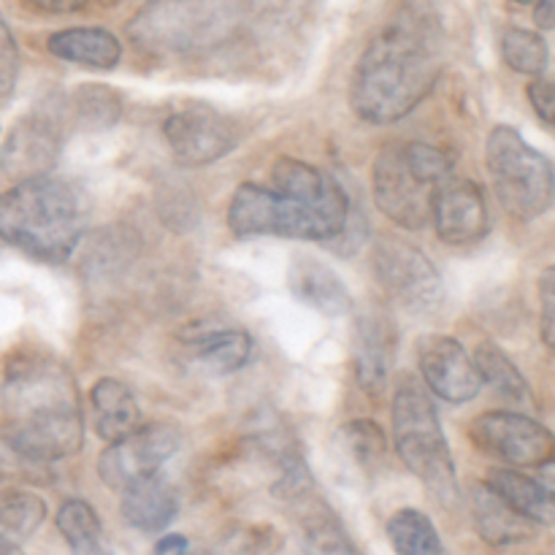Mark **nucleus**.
Instances as JSON below:
<instances>
[{
    "mask_svg": "<svg viewBox=\"0 0 555 555\" xmlns=\"http://www.w3.org/2000/svg\"><path fill=\"white\" fill-rule=\"evenodd\" d=\"M122 493L119 513L130 529L141 534H160L179 515V496L160 475L133 482Z\"/></svg>",
    "mask_w": 555,
    "mask_h": 555,
    "instance_id": "16",
    "label": "nucleus"
},
{
    "mask_svg": "<svg viewBox=\"0 0 555 555\" xmlns=\"http://www.w3.org/2000/svg\"><path fill=\"white\" fill-rule=\"evenodd\" d=\"M423 383L450 404H466L482 388L480 372L469 352L453 336H426L417 350Z\"/></svg>",
    "mask_w": 555,
    "mask_h": 555,
    "instance_id": "14",
    "label": "nucleus"
},
{
    "mask_svg": "<svg viewBox=\"0 0 555 555\" xmlns=\"http://www.w3.org/2000/svg\"><path fill=\"white\" fill-rule=\"evenodd\" d=\"M442 65V41L434 20L423 11H406L358 60L350 85L352 108L366 122H399L426 101Z\"/></svg>",
    "mask_w": 555,
    "mask_h": 555,
    "instance_id": "3",
    "label": "nucleus"
},
{
    "mask_svg": "<svg viewBox=\"0 0 555 555\" xmlns=\"http://www.w3.org/2000/svg\"><path fill=\"white\" fill-rule=\"evenodd\" d=\"M534 16H537V22H540L542 30H551V27L555 25V20H553V0H540V3L534 5Z\"/></svg>",
    "mask_w": 555,
    "mask_h": 555,
    "instance_id": "37",
    "label": "nucleus"
},
{
    "mask_svg": "<svg viewBox=\"0 0 555 555\" xmlns=\"http://www.w3.org/2000/svg\"><path fill=\"white\" fill-rule=\"evenodd\" d=\"M361 555H363V553H361Z\"/></svg>",
    "mask_w": 555,
    "mask_h": 555,
    "instance_id": "44",
    "label": "nucleus"
},
{
    "mask_svg": "<svg viewBox=\"0 0 555 555\" xmlns=\"http://www.w3.org/2000/svg\"><path fill=\"white\" fill-rule=\"evenodd\" d=\"M57 531L68 542L70 555H114L101 518L81 499H68L57 509Z\"/></svg>",
    "mask_w": 555,
    "mask_h": 555,
    "instance_id": "24",
    "label": "nucleus"
},
{
    "mask_svg": "<svg viewBox=\"0 0 555 555\" xmlns=\"http://www.w3.org/2000/svg\"><path fill=\"white\" fill-rule=\"evenodd\" d=\"M502 57L518 74L542 76L551 65V47L540 33L526 30V27H509L502 36Z\"/></svg>",
    "mask_w": 555,
    "mask_h": 555,
    "instance_id": "27",
    "label": "nucleus"
},
{
    "mask_svg": "<svg viewBox=\"0 0 555 555\" xmlns=\"http://www.w3.org/2000/svg\"><path fill=\"white\" fill-rule=\"evenodd\" d=\"M540 301H542V341L553 347L555 339V269L542 271L540 280Z\"/></svg>",
    "mask_w": 555,
    "mask_h": 555,
    "instance_id": "32",
    "label": "nucleus"
},
{
    "mask_svg": "<svg viewBox=\"0 0 555 555\" xmlns=\"http://www.w3.org/2000/svg\"><path fill=\"white\" fill-rule=\"evenodd\" d=\"M182 434L173 426H139L128 437L108 442V450L98 461V475L112 491H125L133 482L160 475L166 461L177 455Z\"/></svg>",
    "mask_w": 555,
    "mask_h": 555,
    "instance_id": "10",
    "label": "nucleus"
},
{
    "mask_svg": "<svg viewBox=\"0 0 555 555\" xmlns=\"http://www.w3.org/2000/svg\"><path fill=\"white\" fill-rule=\"evenodd\" d=\"M47 49L65 63L92 70H112L122 57V47L106 27H65L49 36Z\"/></svg>",
    "mask_w": 555,
    "mask_h": 555,
    "instance_id": "17",
    "label": "nucleus"
},
{
    "mask_svg": "<svg viewBox=\"0 0 555 555\" xmlns=\"http://www.w3.org/2000/svg\"><path fill=\"white\" fill-rule=\"evenodd\" d=\"M401 150H404L406 166L412 168V173H415L421 182L437 188L444 179L453 177V157L444 150H439V146L412 141V144H401Z\"/></svg>",
    "mask_w": 555,
    "mask_h": 555,
    "instance_id": "28",
    "label": "nucleus"
},
{
    "mask_svg": "<svg viewBox=\"0 0 555 555\" xmlns=\"http://www.w3.org/2000/svg\"><path fill=\"white\" fill-rule=\"evenodd\" d=\"M396 555H450L437 526L421 509H399L385 524Z\"/></svg>",
    "mask_w": 555,
    "mask_h": 555,
    "instance_id": "25",
    "label": "nucleus"
},
{
    "mask_svg": "<svg viewBox=\"0 0 555 555\" xmlns=\"http://www.w3.org/2000/svg\"><path fill=\"white\" fill-rule=\"evenodd\" d=\"M469 437L482 453L504 461L509 466H551L555 455V439L551 428L542 426L540 421L520 412H486L475 417L469 426Z\"/></svg>",
    "mask_w": 555,
    "mask_h": 555,
    "instance_id": "9",
    "label": "nucleus"
},
{
    "mask_svg": "<svg viewBox=\"0 0 555 555\" xmlns=\"http://www.w3.org/2000/svg\"><path fill=\"white\" fill-rule=\"evenodd\" d=\"M390 356H393V334L379 318H363L356 325V374L366 393H383L388 383Z\"/></svg>",
    "mask_w": 555,
    "mask_h": 555,
    "instance_id": "20",
    "label": "nucleus"
},
{
    "mask_svg": "<svg viewBox=\"0 0 555 555\" xmlns=\"http://www.w3.org/2000/svg\"><path fill=\"white\" fill-rule=\"evenodd\" d=\"M393 442L406 469L434 493L439 504L453 507L459 502V475L453 453L423 385L404 379L393 396Z\"/></svg>",
    "mask_w": 555,
    "mask_h": 555,
    "instance_id": "5",
    "label": "nucleus"
},
{
    "mask_svg": "<svg viewBox=\"0 0 555 555\" xmlns=\"http://www.w3.org/2000/svg\"><path fill=\"white\" fill-rule=\"evenodd\" d=\"M372 269L383 291L406 312L431 314L442 307V276L415 244L399 236L377 238L372 249Z\"/></svg>",
    "mask_w": 555,
    "mask_h": 555,
    "instance_id": "8",
    "label": "nucleus"
},
{
    "mask_svg": "<svg viewBox=\"0 0 555 555\" xmlns=\"http://www.w3.org/2000/svg\"><path fill=\"white\" fill-rule=\"evenodd\" d=\"M101 3H103V5H117L119 0H101Z\"/></svg>",
    "mask_w": 555,
    "mask_h": 555,
    "instance_id": "42",
    "label": "nucleus"
},
{
    "mask_svg": "<svg viewBox=\"0 0 555 555\" xmlns=\"http://www.w3.org/2000/svg\"><path fill=\"white\" fill-rule=\"evenodd\" d=\"M5 442L33 466L79 453L85 444L79 385L49 352L22 350L5 366Z\"/></svg>",
    "mask_w": 555,
    "mask_h": 555,
    "instance_id": "2",
    "label": "nucleus"
},
{
    "mask_svg": "<svg viewBox=\"0 0 555 555\" xmlns=\"http://www.w3.org/2000/svg\"><path fill=\"white\" fill-rule=\"evenodd\" d=\"M486 166L493 193L515 220H537L553 206V163L509 125L491 130Z\"/></svg>",
    "mask_w": 555,
    "mask_h": 555,
    "instance_id": "6",
    "label": "nucleus"
},
{
    "mask_svg": "<svg viewBox=\"0 0 555 555\" xmlns=\"http://www.w3.org/2000/svg\"><path fill=\"white\" fill-rule=\"evenodd\" d=\"M36 9L49 11V14H70V11L85 9L87 0H27Z\"/></svg>",
    "mask_w": 555,
    "mask_h": 555,
    "instance_id": "36",
    "label": "nucleus"
},
{
    "mask_svg": "<svg viewBox=\"0 0 555 555\" xmlns=\"http://www.w3.org/2000/svg\"><path fill=\"white\" fill-rule=\"evenodd\" d=\"M472 361H475L477 372H480L482 385H491L502 399L513 401L518 406L534 404V393H531L529 383H526L520 369L515 366V361L502 347L493 345V341H480Z\"/></svg>",
    "mask_w": 555,
    "mask_h": 555,
    "instance_id": "23",
    "label": "nucleus"
},
{
    "mask_svg": "<svg viewBox=\"0 0 555 555\" xmlns=\"http://www.w3.org/2000/svg\"><path fill=\"white\" fill-rule=\"evenodd\" d=\"M198 555H206V553H198Z\"/></svg>",
    "mask_w": 555,
    "mask_h": 555,
    "instance_id": "43",
    "label": "nucleus"
},
{
    "mask_svg": "<svg viewBox=\"0 0 555 555\" xmlns=\"http://www.w3.org/2000/svg\"><path fill=\"white\" fill-rule=\"evenodd\" d=\"M168 150L182 166L198 168L222 160L238 144L236 125L209 103H188L163 122Z\"/></svg>",
    "mask_w": 555,
    "mask_h": 555,
    "instance_id": "11",
    "label": "nucleus"
},
{
    "mask_svg": "<svg viewBox=\"0 0 555 555\" xmlns=\"http://www.w3.org/2000/svg\"><path fill=\"white\" fill-rule=\"evenodd\" d=\"M204 372L225 377L238 372L253 358V336L238 328H211L188 341Z\"/></svg>",
    "mask_w": 555,
    "mask_h": 555,
    "instance_id": "22",
    "label": "nucleus"
},
{
    "mask_svg": "<svg viewBox=\"0 0 555 555\" xmlns=\"http://www.w3.org/2000/svg\"><path fill=\"white\" fill-rule=\"evenodd\" d=\"M529 101L531 108L537 112V117L545 125H553V108H555V95H553V81L545 76H534V81L529 85Z\"/></svg>",
    "mask_w": 555,
    "mask_h": 555,
    "instance_id": "34",
    "label": "nucleus"
},
{
    "mask_svg": "<svg viewBox=\"0 0 555 555\" xmlns=\"http://www.w3.org/2000/svg\"><path fill=\"white\" fill-rule=\"evenodd\" d=\"M287 5H298V9H309V5H318L320 0H282Z\"/></svg>",
    "mask_w": 555,
    "mask_h": 555,
    "instance_id": "39",
    "label": "nucleus"
},
{
    "mask_svg": "<svg viewBox=\"0 0 555 555\" xmlns=\"http://www.w3.org/2000/svg\"><path fill=\"white\" fill-rule=\"evenodd\" d=\"M0 555H25L16 547V542L11 540V537H5L3 531H0Z\"/></svg>",
    "mask_w": 555,
    "mask_h": 555,
    "instance_id": "38",
    "label": "nucleus"
},
{
    "mask_svg": "<svg viewBox=\"0 0 555 555\" xmlns=\"http://www.w3.org/2000/svg\"><path fill=\"white\" fill-rule=\"evenodd\" d=\"M282 551V534L274 526L255 524V526H238V529L228 531L222 540V553L225 555H280Z\"/></svg>",
    "mask_w": 555,
    "mask_h": 555,
    "instance_id": "29",
    "label": "nucleus"
},
{
    "mask_svg": "<svg viewBox=\"0 0 555 555\" xmlns=\"http://www.w3.org/2000/svg\"><path fill=\"white\" fill-rule=\"evenodd\" d=\"M90 404L98 437L106 442H117L141 426L139 401L119 379H98L90 390Z\"/></svg>",
    "mask_w": 555,
    "mask_h": 555,
    "instance_id": "19",
    "label": "nucleus"
},
{
    "mask_svg": "<svg viewBox=\"0 0 555 555\" xmlns=\"http://www.w3.org/2000/svg\"><path fill=\"white\" fill-rule=\"evenodd\" d=\"M486 486L496 493L499 499L509 504L515 513L534 520L537 526H551L555 518V504L551 488L542 486L534 477L524 475L518 469H493L488 475Z\"/></svg>",
    "mask_w": 555,
    "mask_h": 555,
    "instance_id": "21",
    "label": "nucleus"
},
{
    "mask_svg": "<svg viewBox=\"0 0 555 555\" xmlns=\"http://www.w3.org/2000/svg\"><path fill=\"white\" fill-rule=\"evenodd\" d=\"M152 555H190V542L182 534H166L152 547Z\"/></svg>",
    "mask_w": 555,
    "mask_h": 555,
    "instance_id": "35",
    "label": "nucleus"
},
{
    "mask_svg": "<svg viewBox=\"0 0 555 555\" xmlns=\"http://www.w3.org/2000/svg\"><path fill=\"white\" fill-rule=\"evenodd\" d=\"M372 182L379 211L393 225L406 228V231H421L431 222V198L437 188L421 182L412 173L401 144H390L379 152L372 168Z\"/></svg>",
    "mask_w": 555,
    "mask_h": 555,
    "instance_id": "12",
    "label": "nucleus"
},
{
    "mask_svg": "<svg viewBox=\"0 0 555 555\" xmlns=\"http://www.w3.org/2000/svg\"><path fill=\"white\" fill-rule=\"evenodd\" d=\"M431 222L439 238L453 247H472L491 231V217L482 190L469 179L448 177L431 198Z\"/></svg>",
    "mask_w": 555,
    "mask_h": 555,
    "instance_id": "13",
    "label": "nucleus"
},
{
    "mask_svg": "<svg viewBox=\"0 0 555 555\" xmlns=\"http://www.w3.org/2000/svg\"><path fill=\"white\" fill-rule=\"evenodd\" d=\"M287 282H291V291L298 301L318 309L325 318H341L352 309L350 287L323 260L296 258L291 266V274H287Z\"/></svg>",
    "mask_w": 555,
    "mask_h": 555,
    "instance_id": "15",
    "label": "nucleus"
},
{
    "mask_svg": "<svg viewBox=\"0 0 555 555\" xmlns=\"http://www.w3.org/2000/svg\"><path fill=\"white\" fill-rule=\"evenodd\" d=\"M238 0H152L130 25L139 43L190 49L231 27Z\"/></svg>",
    "mask_w": 555,
    "mask_h": 555,
    "instance_id": "7",
    "label": "nucleus"
},
{
    "mask_svg": "<svg viewBox=\"0 0 555 555\" xmlns=\"http://www.w3.org/2000/svg\"><path fill=\"white\" fill-rule=\"evenodd\" d=\"M472 513H475V524L480 537L493 547L520 545V542H529L537 537L534 520L515 513L488 486H475V491H472Z\"/></svg>",
    "mask_w": 555,
    "mask_h": 555,
    "instance_id": "18",
    "label": "nucleus"
},
{
    "mask_svg": "<svg viewBox=\"0 0 555 555\" xmlns=\"http://www.w3.org/2000/svg\"><path fill=\"white\" fill-rule=\"evenodd\" d=\"M122 101L108 87H85L76 92V114L90 128H108L119 119Z\"/></svg>",
    "mask_w": 555,
    "mask_h": 555,
    "instance_id": "30",
    "label": "nucleus"
},
{
    "mask_svg": "<svg viewBox=\"0 0 555 555\" xmlns=\"http://www.w3.org/2000/svg\"><path fill=\"white\" fill-rule=\"evenodd\" d=\"M515 3H520V5H537V3H540V0H515Z\"/></svg>",
    "mask_w": 555,
    "mask_h": 555,
    "instance_id": "41",
    "label": "nucleus"
},
{
    "mask_svg": "<svg viewBox=\"0 0 555 555\" xmlns=\"http://www.w3.org/2000/svg\"><path fill=\"white\" fill-rule=\"evenodd\" d=\"M5 160V133H3V128H0V163Z\"/></svg>",
    "mask_w": 555,
    "mask_h": 555,
    "instance_id": "40",
    "label": "nucleus"
},
{
    "mask_svg": "<svg viewBox=\"0 0 555 555\" xmlns=\"http://www.w3.org/2000/svg\"><path fill=\"white\" fill-rule=\"evenodd\" d=\"M341 444L358 464H372L385 453V434L377 423L372 421H352L341 426Z\"/></svg>",
    "mask_w": 555,
    "mask_h": 555,
    "instance_id": "31",
    "label": "nucleus"
},
{
    "mask_svg": "<svg viewBox=\"0 0 555 555\" xmlns=\"http://www.w3.org/2000/svg\"><path fill=\"white\" fill-rule=\"evenodd\" d=\"M47 520V502L30 491L0 493V531L11 540H27Z\"/></svg>",
    "mask_w": 555,
    "mask_h": 555,
    "instance_id": "26",
    "label": "nucleus"
},
{
    "mask_svg": "<svg viewBox=\"0 0 555 555\" xmlns=\"http://www.w3.org/2000/svg\"><path fill=\"white\" fill-rule=\"evenodd\" d=\"M16 65H20V54H16V43L11 38L9 25L0 16V92H9L16 81Z\"/></svg>",
    "mask_w": 555,
    "mask_h": 555,
    "instance_id": "33",
    "label": "nucleus"
},
{
    "mask_svg": "<svg viewBox=\"0 0 555 555\" xmlns=\"http://www.w3.org/2000/svg\"><path fill=\"white\" fill-rule=\"evenodd\" d=\"M347 222L350 198L341 184L296 157H280L271 166V184H242L228 206V228L238 238L334 242Z\"/></svg>",
    "mask_w": 555,
    "mask_h": 555,
    "instance_id": "1",
    "label": "nucleus"
},
{
    "mask_svg": "<svg viewBox=\"0 0 555 555\" xmlns=\"http://www.w3.org/2000/svg\"><path fill=\"white\" fill-rule=\"evenodd\" d=\"M90 206L74 182L27 177L0 193V242L41 263H63L79 247Z\"/></svg>",
    "mask_w": 555,
    "mask_h": 555,
    "instance_id": "4",
    "label": "nucleus"
}]
</instances>
